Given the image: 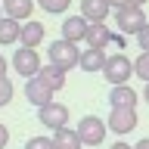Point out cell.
<instances>
[{
	"label": "cell",
	"mask_w": 149,
	"mask_h": 149,
	"mask_svg": "<svg viewBox=\"0 0 149 149\" xmlns=\"http://www.w3.org/2000/svg\"><path fill=\"white\" fill-rule=\"evenodd\" d=\"M102 78H106L112 87H124V84H127V78H134V62H130L124 53H112V56H106Z\"/></svg>",
	"instance_id": "obj_1"
},
{
	"label": "cell",
	"mask_w": 149,
	"mask_h": 149,
	"mask_svg": "<svg viewBox=\"0 0 149 149\" xmlns=\"http://www.w3.org/2000/svg\"><path fill=\"white\" fill-rule=\"evenodd\" d=\"M74 134H78V140H81V146H102L109 127H106V121L96 118V115H84V118L78 121Z\"/></svg>",
	"instance_id": "obj_2"
},
{
	"label": "cell",
	"mask_w": 149,
	"mask_h": 149,
	"mask_svg": "<svg viewBox=\"0 0 149 149\" xmlns=\"http://www.w3.org/2000/svg\"><path fill=\"white\" fill-rule=\"evenodd\" d=\"M115 25H118V34H134L137 37L143 28L149 25V19H146V13L140 6H121V9H115Z\"/></svg>",
	"instance_id": "obj_3"
},
{
	"label": "cell",
	"mask_w": 149,
	"mask_h": 149,
	"mask_svg": "<svg viewBox=\"0 0 149 149\" xmlns=\"http://www.w3.org/2000/svg\"><path fill=\"white\" fill-rule=\"evenodd\" d=\"M47 56H50V65H56V68H62V72H68V68H74L78 65V59H81V50L74 44H68V40H53L50 44V50H47Z\"/></svg>",
	"instance_id": "obj_4"
},
{
	"label": "cell",
	"mask_w": 149,
	"mask_h": 149,
	"mask_svg": "<svg viewBox=\"0 0 149 149\" xmlns=\"http://www.w3.org/2000/svg\"><path fill=\"white\" fill-rule=\"evenodd\" d=\"M37 121H40L44 127H50L53 134L62 130V127H68V106L50 102V106H44V109H37Z\"/></svg>",
	"instance_id": "obj_5"
},
{
	"label": "cell",
	"mask_w": 149,
	"mask_h": 149,
	"mask_svg": "<svg viewBox=\"0 0 149 149\" xmlns=\"http://www.w3.org/2000/svg\"><path fill=\"white\" fill-rule=\"evenodd\" d=\"M13 68H16V74H25V81L28 78H37V72H40V56H37V50L19 47L16 53H13Z\"/></svg>",
	"instance_id": "obj_6"
},
{
	"label": "cell",
	"mask_w": 149,
	"mask_h": 149,
	"mask_svg": "<svg viewBox=\"0 0 149 149\" xmlns=\"http://www.w3.org/2000/svg\"><path fill=\"white\" fill-rule=\"evenodd\" d=\"M106 127L115 134H130L137 127V109H112L106 118Z\"/></svg>",
	"instance_id": "obj_7"
},
{
	"label": "cell",
	"mask_w": 149,
	"mask_h": 149,
	"mask_svg": "<svg viewBox=\"0 0 149 149\" xmlns=\"http://www.w3.org/2000/svg\"><path fill=\"white\" fill-rule=\"evenodd\" d=\"M25 100L31 102V106H37V109H44V106L53 102V90H50L40 78H28L25 81Z\"/></svg>",
	"instance_id": "obj_8"
},
{
	"label": "cell",
	"mask_w": 149,
	"mask_h": 149,
	"mask_svg": "<svg viewBox=\"0 0 149 149\" xmlns=\"http://www.w3.org/2000/svg\"><path fill=\"white\" fill-rule=\"evenodd\" d=\"M44 37H47L44 22H34V19H28L25 25H22V34H19V47H25V50H37V47L44 44Z\"/></svg>",
	"instance_id": "obj_9"
},
{
	"label": "cell",
	"mask_w": 149,
	"mask_h": 149,
	"mask_svg": "<svg viewBox=\"0 0 149 149\" xmlns=\"http://www.w3.org/2000/svg\"><path fill=\"white\" fill-rule=\"evenodd\" d=\"M87 25H90V22H87L81 13H78V16H68L62 22V40H68V44L78 47L84 37H87Z\"/></svg>",
	"instance_id": "obj_10"
},
{
	"label": "cell",
	"mask_w": 149,
	"mask_h": 149,
	"mask_svg": "<svg viewBox=\"0 0 149 149\" xmlns=\"http://www.w3.org/2000/svg\"><path fill=\"white\" fill-rule=\"evenodd\" d=\"M112 6L106 0H81V16L90 22V25H106V19H109Z\"/></svg>",
	"instance_id": "obj_11"
},
{
	"label": "cell",
	"mask_w": 149,
	"mask_h": 149,
	"mask_svg": "<svg viewBox=\"0 0 149 149\" xmlns=\"http://www.w3.org/2000/svg\"><path fill=\"white\" fill-rule=\"evenodd\" d=\"M137 90H134V87H127V84H124V87H112L109 90V106L112 109H137Z\"/></svg>",
	"instance_id": "obj_12"
},
{
	"label": "cell",
	"mask_w": 149,
	"mask_h": 149,
	"mask_svg": "<svg viewBox=\"0 0 149 149\" xmlns=\"http://www.w3.org/2000/svg\"><path fill=\"white\" fill-rule=\"evenodd\" d=\"M34 9V0H3V16L13 22H28Z\"/></svg>",
	"instance_id": "obj_13"
},
{
	"label": "cell",
	"mask_w": 149,
	"mask_h": 149,
	"mask_svg": "<svg viewBox=\"0 0 149 149\" xmlns=\"http://www.w3.org/2000/svg\"><path fill=\"white\" fill-rule=\"evenodd\" d=\"M109 25H87V37H84V44H87V50H102L106 53V47H109Z\"/></svg>",
	"instance_id": "obj_14"
},
{
	"label": "cell",
	"mask_w": 149,
	"mask_h": 149,
	"mask_svg": "<svg viewBox=\"0 0 149 149\" xmlns=\"http://www.w3.org/2000/svg\"><path fill=\"white\" fill-rule=\"evenodd\" d=\"M102 65H106V53L102 50H81V59H78L81 72L96 74V72H102Z\"/></svg>",
	"instance_id": "obj_15"
},
{
	"label": "cell",
	"mask_w": 149,
	"mask_h": 149,
	"mask_svg": "<svg viewBox=\"0 0 149 149\" xmlns=\"http://www.w3.org/2000/svg\"><path fill=\"white\" fill-rule=\"evenodd\" d=\"M37 78H40V81H44V84H47V87H50L53 93L65 87V72H62V68H56V65H50V62H47V65H40Z\"/></svg>",
	"instance_id": "obj_16"
},
{
	"label": "cell",
	"mask_w": 149,
	"mask_h": 149,
	"mask_svg": "<svg viewBox=\"0 0 149 149\" xmlns=\"http://www.w3.org/2000/svg\"><path fill=\"white\" fill-rule=\"evenodd\" d=\"M19 34H22V22H13V19H0V47H13L19 44Z\"/></svg>",
	"instance_id": "obj_17"
},
{
	"label": "cell",
	"mask_w": 149,
	"mask_h": 149,
	"mask_svg": "<svg viewBox=\"0 0 149 149\" xmlns=\"http://www.w3.org/2000/svg\"><path fill=\"white\" fill-rule=\"evenodd\" d=\"M53 149H81V140L74 134V127H62L53 134Z\"/></svg>",
	"instance_id": "obj_18"
},
{
	"label": "cell",
	"mask_w": 149,
	"mask_h": 149,
	"mask_svg": "<svg viewBox=\"0 0 149 149\" xmlns=\"http://www.w3.org/2000/svg\"><path fill=\"white\" fill-rule=\"evenodd\" d=\"M134 74H137L140 81L149 84V53H140L137 59H134Z\"/></svg>",
	"instance_id": "obj_19"
},
{
	"label": "cell",
	"mask_w": 149,
	"mask_h": 149,
	"mask_svg": "<svg viewBox=\"0 0 149 149\" xmlns=\"http://www.w3.org/2000/svg\"><path fill=\"white\" fill-rule=\"evenodd\" d=\"M13 96H16L13 81H9V78H0V109H3V106H9V102H13Z\"/></svg>",
	"instance_id": "obj_20"
},
{
	"label": "cell",
	"mask_w": 149,
	"mask_h": 149,
	"mask_svg": "<svg viewBox=\"0 0 149 149\" xmlns=\"http://www.w3.org/2000/svg\"><path fill=\"white\" fill-rule=\"evenodd\" d=\"M37 3H40V9H47V13L59 16V13H65V9H68V3H72V0H37Z\"/></svg>",
	"instance_id": "obj_21"
},
{
	"label": "cell",
	"mask_w": 149,
	"mask_h": 149,
	"mask_svg": "<svg viewBox=\"0 0 149 149\" xmlns=\"http://www.w3.org/2000/svg\"><path fill=\"white\" fill-rule=\"evenodd\" d=\"M25 149H53V137H28Z\"/></svg>",
	"instance_id": "obj_22"
},
{
	"label": "cell",
	"mask_w": 149,
	"mask_h": 149,
	"mask_svg": "<svg viewBox=\"0 0 149 149\" xmlns=\"http://www.w3.org/2000/svg\"><path fill=\"white\" fill-rule=\"evenodd\" d=\"M137 44H140V50H143V53H149V25L137 34Z\"/></svg>",
	"instance_id": "obj_23"
},
{
	"label": "cell",
	"mask_w": 149,
	"mask_h": 149,
	"mask_svg": "<svg viewBox=\"0 0 149 149\" xmlns=\"http://www.w3.org/2000/svg\"><path fill=\"white\" fill-rule=\"evenodd\" d=\"M109 47L121 50V47H124V34H112V37H109Z\"/></svg>",
	"instance_id": "obj_24"
},
{
	"label": "cell",
	"mask_w": 149,
	"mask_h": 149,
	"mask_svg": "<svg viewBox=\"0 0 149 149\" xmlns=\"http://www.w3.org/2000/svg\"><path fill=\"white\" fill-rule=\"evenodd\" d=\"M6 143H9V130L6 124H0V149H6Z\"/></svg>",
	"instance_id": "obj_25"
},
{
	"label": "cell",
	"mask_w": 149,
	"mask_h": 149,
	"mask_svg": "<svg viewBox=\"0 0 149 149\" xmlns=\"http://www.w3.org/2000/svg\"><path fill=\"white\" fill-rule=\"evenodd\" d=\"M9 62H6V56H3V53H0V78H9Z\"/></svg>",
	"instance_id": "obj_26"
},
{
	"label": "cell",
	"mask_w": 149,
	"mask_h": 149,
	"mask_svg": "<svg viewBox=\"0 0 149 149\" xmlns=\"http://www.w3.org/2000/svg\"><path fill=\"white\" fill-rule=\"evenodd\" d=\"M112 9H121V6H130V0H106Z\"/></svg>",
	"instance_id": "obj_27"
},
{
	"label": "cell",
	"mask_w": 149,
	"mask_h": 149,
	"mask_svg": "<svg viewBox=\"0 0 149 149\" xmlns=\"http://www.w3.org/2000/svg\"><path fill=\"white\" fill-rule=\"evenodd\" d=\"M134 149H149V137H143V140H140V143H137Z\"/></svg>",
	"instance_id": "obj_28"
},
{
	"label": "cell",
	"mask_w": 149,
	"mask_h": 149,
	"mask_svg": "<svg viewBox=\"0 0 149 149\" xmlns=\"http://www.w3.org/2000/svg\"><path fill=\"white\" fill-rule=\"evenodd\" d=\"M112 149H134V146H127V143H121V140H118V143H115Z\"/></svg>",
	"instance_id": "obj_29"
},
{
	"label": "cell",
	"mask_w": 149,
	"mask_h": 149,
	"mask_svg": "<svg viewBox=\"0 0 149 149\" xmlns=\"http://www.w3.org/2000/svg\"><path fill=\"white\" fill-rule=\"evenodd\" d=\"M143 3H146V0H130V6H140V9H143Z\"/></svg>",
	"instance_id": "obj_30"
},
{
	"label": "cell",
	"mask_w": 149,
	"mask_h": 149,
	"mask_svg": "<svg viewBox=\"0 0 149 149\" xmlns=\"http://www.w3.org/2000/svg\"><path fill=\"white\" fill-rule=\"evenodd\" d=\"M143 100H146V102H149V84H146V90H143Z\"/></svg>",
	"instance_id": "obj_31"
},
{
	"label": "cell",
	"mask_w": 149,
	"mask_h": 149,
	"mask_svg": "<svg viewBox=\"0 0 149 149\" xmlns=\"http://www.w3.org/2000/svg\"><path fill=\"white\" fill-rule=\"evenodd\" d=\"M0 19H3V6H0Z\"/></svg>",
	"instance_id": "obj_32"
}]
</instances>
